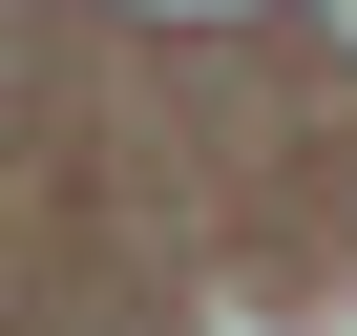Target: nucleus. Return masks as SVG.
Listing matches in <instances>:
<instances>
[{"mask_svg":"<svg viewBox=\"0 0 357 336\" xmlns=\"http://www.w3.org/2000/svg\"><path fill=\"white\" fill-rule=\"evenodd\" d=\"M315 22H336V43H357V0H315Z\"/></svg>","mask_w":357,"mask_h":336,"instance_id":"1","label":"nucleus"}]
</instances>
